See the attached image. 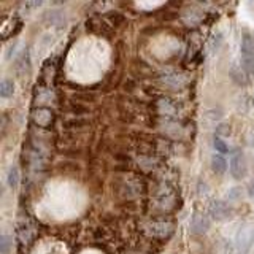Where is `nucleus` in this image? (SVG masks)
<instances>
[{
  "label": "nucleus",
  "instance_id": "20",
  "mask_svg": "<svg viewBox=\"0 0 254 254\" xmlns=\"http://www.w3.org/2000/svg\"><path fill=\"white\" fill-rule=\"evenodd\" d=\"M42 5H43L42 0H34V2H22V3L19 5V10H21L22 13H30V11L37 10V8H38V6H42Z\"/></svg>",
  "mask_w": 254,
  "mask_h": 254
},
{
  "label": "nucleus",
  "instance_id": "2",
  "mask_svg": "<svg viewBox=\"0 0 254 254\" xmlns=\"http://www.w3.org/2000/svg\"><path fill=\"white\" fill-rule=\"evenodd\" d=\"M140 230L151 240H167L175 230V222L167 218H151L143 221Z\"/></svg>",
  "mask_w": 254,
  "mask_h": 254
},
{
  "label": "nucleus",
  "instance_id": "8",
  "mask_svg": "<svg viewBox=\"0 0 254 254\" xmlns=\"http://www.w3.org/2000/svg\"><path fill=\"white\" fill-rule=\"evenodd\" d=\"M208 213H210V216L213 219H216V221H226V219L232 218L234 210H232V206H230L224 200H213L210 203Z\"/></svg>",
  "mask_w": 254,
  "mask_h": 254
},
{
  "label": "nucleus",
  "instance_id": "10",
  "mask_svg": "<svg viewBox=\"0 0 254 254\" xmlns=\"http://www.w3.org/2000/svg\"><path fill=\"white\" fill-rule=\"evenodd\" d=\"M58 59L51 58L43 62L42 70H40V83L46 84V86H51L54 83L56 76H58Z\"/></svg>",
  "mask_w": 254,
  "mask_h": 254
},
{
  "label": "nucleus",
  "instance_id": "4",
  "mask_svg": "<svg viewBox=\"0 0 254 254\" xmlns=\"http://www.w3.org/2000/svg\"><path fill=\"white\" fill-rule=\"evenodd\" d=\"M37 226L34 224L29 216H22L18 221V229H16V237H18V242L21 246H30L34 243L35 237H37Z\"/></svg>",
  "mask_w": 254,
  "mask_h": 254
},
{
  "label": "nucleus",
  "instance_id": "19",
  "mask_svg": "<svg viewBox=\"0 0 254 254\" xmlns=\"http://www.w3.org/2000/svg\"><path fill=\"white\" fill-rule=\"evenodd\" d=\"M14 94V83L10 78H3L2 83H0V97L8 99Z\"/></svg>",
  "mask_w": 254,
  "mask_h": 254
},
{
  "label": "nucleus",
  "instance_id": "1",
  "mask_svg": "<svg viewBox=\"0 0 254 254\" xmlns=\"http://www.w3.org/2000/svg\"><path fill=\"white\" fill-rule=\"evenodd\" d=\"M177 190L170 185V183H161L159 181L154 190H153V198H151V210L156 213H170L172 210L177 208Z\"/></svg>",
  "mask_w": 254,
  "mask_h": 254
},
{
  "label": "nucleus",
  "instance_id": "6",
  "mask_svg": "<svg viewBox=\"0 0 254 254\" xmlns=\"http://www.w3.org/2000/svg\"><path fill=\"white\" fill-rule=\"evenodd\" d=\"M254 245V226L251 224H245L240 227V230L237 232L235 237V246H237V251L246 254Z\"/></svg>",
  "mask_w": 254,
  "mask_h": 254
},
{
  "label": "nucleus",
  "instance_id": "15",
  "mask_svg": "<svg viewBox=\"0 0 254 254\" xmlns=\"http://www.w3.org/2000/svg\"><path fill=\"white\" fill-rule=\"evenodd\" d=\"M103 19L108 22V26L111 29H116V27L123 26V24L126 22L124 14L119 13V11H108L107 14H103Z\"/></svg>",
  "mask_w": 254,
  "mask_h": 254
},
{
  "label": "nucleus",
  "instance_id": "5",
  "mask_svg": "<svg viewBox=\"0 0 254 254\" xmlns=\"http://www.w3.org/2000/svg\"><path fill=\"white\" fill-rule=\"evenodd\" d=\"M54 111L51 108H32L30 110V121L34 127L48 130L51 129L54 124Z\"/></svg>",
  "mask_w": 254,
  "mask_h": 254
},
{
  "label": "nucleus",
  "instance_id": "26",
  "mask_svg": "<svg viewBox=\"0 0 254 254\" xmlns=\"http://www.w3.org/2000/svg\"><path fill=\"white\" fill-rule=\"evenodd\" d=\"M216 137H221V135H229L230 133V126H227V124H221V126H218V129H216Z\"/></svg>",
  "mask_w": 254,
  "mask_h": 254
},
{
  "label": "nucleus",
  "instance_id": "22",
  "mask_svg": "<svg viewBox=\"0 0 254 254\" xmlns=\"http://www.w3.org/2000/svg\"><path fill=\"white\" fill-rule=\"evenodd\" d=\"M213 146H214V149L218 151V153H221V154H227L229 153V146H227V143L222 140L221 137H214V140H213Z\"/></svg>",
  "mask_w": 254,
  "mask_h": 254
},
{
  "label": "nucleus",
  "instance_id": "14",
  "mask_svg": "<svg viewBox=\"0 0 254 254\" xmlns=\"http://www.w3.org/2000/svg\"><path fill=\"white\" fill-rule=\"evenodd\" d=\"M30 70V54H29V50H24L19 56L18 59H16V64H14V71L18 73L19 76H24L26 73H29Z\"/></svg>",
  "mask_w": 254,
  "mask_h": 254
},
{
  "label": "nucleus",
  "instance_id": "3",
  "mask_svg": "<svg viewBox=\"0 0 254 254\" xmlns=\"http://www.w3.org/2000/svg\"><path fill=\"white\" fill-rule=\"evenodd\" d=\"M32 102H34V108H51L58 103V94L51 86L40 83L34 89Z\"/></svg>",
  "mask_w": 254,
  "mask_h": 254
},
{
  "label": "nucleus",
  "instance_id": "18",
  "mask_svg": "<svg viewBox=\"0 0 254 254\" xmlns=\"http://www.w3.org/2000/svg\"><path fill=\"white\" fill-rule=\"evenodd\" d=\"M211 169L213 172L216 173V175H222L226 170H227V162H226V159L219 156V154H214L211 157Z\"/></svg>",
  "mask_w": 254,
  "mask_h": 254
},
{
  "label": "nucleus",
  "instance_id": "23",
  "mask_svg": "<svg viewBox=\"0 0 254 254\" xmlns=\"http://www.w3.org/2000/svg\"><path fill=\"white\" fill-rule=\"evenodd\" d=\"M242 68L248 75H254V58H243V61H242Z\"/></svg>",
  "mask_w": 254,
  "mask_h": 254
},
{
  "label": "nucleus",
  "instance_id": "12",
  "mask_svg": "<svg viewBox=\"0 0 254 254\" xmlns=\"http://www.w3.org/2000/svg\"><path fill=\"white\" fill-rule=\"evenodd\" d=\"M210 224H211L210 218L206 214L197 211L192 214V219H190V230L197 235H203L210 229Z\"/></svg>",
  "mask_w": 254,
  "mask_h": 254
},
{
  "label": "nucleus",
  "instance_id": "28",
  "mask_svg": "<svg viewBox=\"0 0 254 254\" xmlns=\"http://www.w3.org/2000/svg\"><path fill=\"white\" fill-rule=\"evenodd\" d=\"M253 107H254V99H253Z\"/></svg>",
  "mask_w": 254,
  "mask_h": 254
},
{
  "label": "nucleus",
  "instance_id": "24",
  "mask_svg": "<svg viewBox=\"0 0 254 254\" xmlns=\"http://www.w3.org/2000/svg\"><path fill=\"white\" fill-rule=\"evenodd\" d=\"M11 245V238L8 235H2L0 237V253L2 254H8V250H10Z\"/></svg>",
  "mask_w": 254,
  "mask_h": 254
},
{
  "label": "nucleus",
  "instance_id": "25",
  "mask_svg": "<svg viewBox=\"0 0 254 254\" xmlns=\"http://www.w3.org/2000/svg\"><path fill=\"white\" fill-rule=\"evenodd\" d=\"M87 126V123L86 121H81V119H73V121H68L67 123V127L68 129H81V127H86Z\"/></svg>",
  "mask_w": 254,
  "mask_h": 254
},
{
  "label": "nucleus",
  "instance_id": "27",
  "mask_svg": "<svg viewBox=\"0 0 254 254\" xmlns=\"http://www.w3.org/2000/svg\"><path fill=\"white\" fill-rule=\"evenodd\" d=\"M248 195L254 198V178L250 181V185H248Z\"/></svg>",
  "mask_w": 254,
  "mask_h": 254
},
{
  "label": "nucleus",
  "instance_id": "11",
  "mask_svg": "<svg viewBox=\"0 0 254 254\" xmlns=\"http://www.w3.org/2000/svg\"><path fill=\"white\" fill-rule=\"evenodd\" d=\"M159 78H161V83L170 91H178L186 83L185 76H183L181 73H178V71H175V70H165Z\"/></svg>",
  "mask_w": 254,
  "mask_h": 254
},
{
  "label": "nucleus",
  "instance_id": "9",
  "mask_svg": "<svg viewBox=\"0 0 254 254\" xmlns=\"http://www.w3.org/2000/svg\"><path fill=\"white\" fill-rule=\"evenodd\" d=\"M156 113L162 119H177L178 116V107L173 100L161 97L156 100Z\"/></svg>",
  "mask_w": 254,
  "mask_h": 254
},
{
  "label": "nucleus",
  "instance_id": "7",
  "mask_svg": "<svg viewBox=\"0 0 254 254\" xmlns=\"http://www.w3.org/2000/svg\"><path fill=\"white\" fill-rule=\"evenodd\" d=\"M229 170L235 180H242L246 175V161H245V156L240 149H235L234 153H230Z\"/></svg>",
  "mask_w": 254,
  "mask_h": 254
},
{
  "label": "nucleus",
  "instance_id": "21",
  "mask_svg": "<svg viewBox=\"0 0 254 254\" xmlns=\"http://www.w3.org/2000/svg\"><path fill=\"white\" fill-rule=\"evenodd\" d=\"M246 71L245 70H242V68H234L232 70V79L235 83H238V84H246L248 83V79H246Z\"/></svg>",
  "mask_w": 254,
  "mask_h": 254
},
{
  "label": "nucleus",
  "instance_id": "16",
  "mask_svg": "<svg viewBox=\"0 0 254 254\" xmlns=\"http://www.w3.org/2000/svg\"><path fill=\"white\" fill-rule=\"evenodd\" d=\"M242 56L243 58H254V37L245 34L242 38Z\"/></svg>",
  "mask_w": 254,
  "mask_h": 254
},
{
  "label": "nucleus",
  "instance_id": "13",
  "mask_svg": "<svg viewBox=\"0 0 254 254\" xmlns=\"http://www.w3.org/2000/svg\"><path fill=\"white\" fill-rule=\"evenodd\" d=\"M21 27H22V21L19 18H16V16H11V18L8 19L6 22L2 24V32H0L2 40L11 38L13 35L18 34V32L21 30Z\"/></svg>",
  "mask_w": 254,
  "mask_h": 254
},
{
  "label": "nucleus",
  "instance_id": "17",
  "mask_svg": "<svg viewBox=\"0 0 254 254\" xmlns=\"http://www.w3.org/2000/svg\"><path fill=\"white\" fill-rule=\"evenodd\" d=\"M19 178H21V175H19V167H18V165H11V167H10V170H8L6 183H8V186H10L13 190H14V189H18Z\"/></svg>",
  "mask_w": 254,
  "mask_h": 254
}]
</instances>
